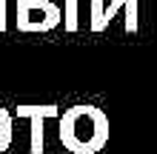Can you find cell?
Instances as JSON below:
<instances>
[{
	"instance_id": "cell-1",
	"label": "cell",
	"mask_w": 157,
	"mask_h": 154,
	"mask_svg": "<svg viewBox=\"0 0 157 154\" xmlns=\"http://www.w3.org/2000/svg\"><path fill=\"white\" fill-rule=\"evenodd\" d=\"M60 143L71 154H97L109 143V114L103 108L80 103L60 114Z\"/></svg>"
},
{
	"instance_id": "cell-2",
	"label": "cell",
	"mask_w": 157,
	"mask_h": 154,
	"mask_svg": "<svg viewBox=\"0 0 157 154\" xmlns=\"http://www.w3.org/2000/svg\"><path fill=\"white\" fill-rule=\"evenodd\" d=\"M63 23V12L52 0H17V29L32 32H52Z\"/></svg>"
},
{
	"instance_id": "cell-3",
	"label": "cell",
	"mask_w": 157,
	"mask_h": 154,
	"mask_svg": "<svg viewBox=\"0 0 157 154\" xmlns=\"http://www.w3.org/2000/svg\"><path fill=\"white\" fill-rule=\"evenodd\" d=\"M120 9H126V32H137V0H112L109 6H103V0H91V32H106L109 23L114 20V14Z\"/></svg>"
},
{
	"instance_id": "cell-4",
	"label": "cell",
	"mask_w": 157,
	"mask_h": 154,
	"mask_svg": "<svg viewBox=\"0 0 157 154\" xmlns=\"http://www.w3.org/2000/svg\"><path fill=\"white\" fill-rule=\"evenodd\" d=\"M12 117H29L32 120V154H43V123L60 117V106H17Z\"/></svg>"
},
{
	"instance_id": "cell-5",
	"label": "cell",
	"mask_w": 157,
	"mask_h": 154,
	"mask_svg": "<svg viewBox=\"0 0 157 154\" xmlns=\"http://www.w3.org/2000/svg\"><path fill=\"white\" fill-rule=\"evenodd\" d=\"M12 120H14L12 111L0 106V154L12 146V137H14V134H12Z\"/></svg>"
},
{
	"instance_id": "cell-6",
	"label": "cell",
	"mask_w": 157,
	"mask_h": 154,
	"mask_svg": "<svg viewBox=\"0 0 157 154\" xmlns=\"http://www.w3.org/2000/svg\"><path fill=\"white\" fill-rule=\"evenodd\" d=\"M63 26L71 34L77 32V0H66V6H63Z\"/></svg>"
},
{
	"instance_id": "cell-7",
	"label": "cell",
	"mask_w": 157,
	"mask_h": 154,
	"mask_svg": "<svg viewBox=\"0 0 157 154\" xmlns=\"http://www.w3.org/2000/svg\"><path fill=\"white\" fill-rule=\"evenodd\" d=\"M0 32H6V0H0Z\"/></svg>"
}]
</instances>
